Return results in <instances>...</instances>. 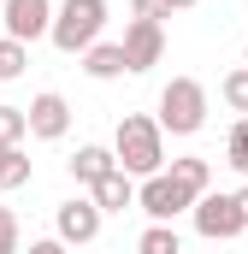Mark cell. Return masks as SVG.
<instances>
[{
  "mask_svg": "<svg viewBox=\"0 0 248 254\" xmlns=\"http://www.w3.org/2000/svg\"><path fill=\"white\" fill-rule=\"evenodd\" d=\"M83 71H89L95 83L124 77V48H119V42H95V48H83Z\"/></svg>",
  "mask_w": 248,
  "mask_h": 254,
  "instance_id": "12",
  "label": "cell"
},
{
  "mask_svg": "<svg viewBox=\"0 0 248 254\" xmlns=\"http://www.w3.org/2000/svg\"><path fill=\"white\" fill-rule=\"evenodd\" d=\"M113 160L124 178H154L166 172V130L154 125L148 113H124L113 130Z\"/></svg>",
  "mask_w": 248,
  "mask_h": 254,
  "instance_id": "1",
  "label": "cell"
},
{
  "mask_svg": "<svg viewBox=\"0 0 248 254\" xmlns=\"http://www.w3.org/2000/svg\"><path fill=\"white\" fill-rule=\"evenodd\" d=\"M231 201H237V213H243V231H248V184H243L237 195H231Z\"/></svg>",
  "mask_w": 248,
  "mask_h": 254,
  "instance_id": "23",
  "label": "cell"
},
{
  "mask_svg": "<svg viewBox=\"0 0 248 254\" xmlns=\"http://www.w3.org/2000/svg\"><path fill=\"white\" fill-rule=\"evenodd\" d=\"M189 219H195V231H201L207 243H231V237H243V213H237V201H231V195H219V190L195 195Z\"/></svg>",
  "mask_w": 248,
  "mask_h": 254,
  "instance_id": "6",
  "label": "cell"
},
{
  "mask_svg": "<svg viewBox=\"0 0 248 254\" xmlns=\"http://www.w3.org/2000/svg\"><path fill=\"white\" fill-rule=\"evenodd\" d=\"M30 178H36L30 154H24V148H6V142H0V190H24Z\"/></svg>",
  "mask_w": 248,
  "mask_h": 254,
  "instance_id": "14",
  "label": "cell"
},
{
  "mask_svg": "<svg viewBox=\"0 0 248 254\" xmlns=\"http://www.w3.org/2000/svg\"><path fill=\"white\" fill-rule=\"evenodd\" d=\"M107 30V0H60L54 6V24H48V42L60 54H83L95 48Z\"/></svg>",
  "mask_w": 248,
  "mask_h": 254,
  "instance_id": "2",
  "label": "cell"
},
{
  "mask_svg": "<svg viewBox=\"0 0 248 254\" xmlns=\"http://www.w3.org/2000/svg\"><path fill=\"white\" fill-rule=\"evenodd\" d=\"M166 172H172V178H178L189 195H207V190H213V160H201V154H184V160H172Z\"/></svg>",
  "mask_w": 248,
  "mask_h": 254,
  "instance_id": "13",
  "label": "cell"
},
{
  "mask_svg": "<svg viewBox=\"0 0 248 254\" xmlns=\"http://www.w3.org/2000/svg\"><path fill=\"white\" fill-rule=\"evenodd\" d=\"M107 172H119V160H113V148H101V142H83L77 154H71V184H83V190H95Z\"/></svg>",
  "mask_w": 248,
  "mask_h": 254,
  "instance_id": "10",
  "label": "cell"
},
{
  "mask_svg": "<svg viewBox=\"0 0 248 254\" xmlns=\"http://www.w3.org/2000/svg\"><path fill=\"white\" fill-rule=\"evenodd\" d=\"M166 6H172V12H189V6H195V0H166Z\"/></svg>",
  "mask_w": 248,
  "mask_h": 254,
  "instance_id": "24",
  "label": "cell"
},
{
  "mask_svg": "<svg viewBox=\"0 0 248 254\" xmlns=\"http://www.w3.org/2000/svg\"><path fill=\"white\" fill-rule=\"evenodd\" d=\"M225 166L248 178V119H237V125H231V136H225Z\"/></svg>",
  "mask_w": 248,
  "mask_h": 254,
  "instance_id": "18",
  "label": "cell"
},
{
  "mask_svg": "<svg viewBox=\"0 0 248 254\" xmlns=\"http://www.w3.org/2000/svg\"><path fill=\"white\" fill-rule=\"evenodd\" d=\"M48 24H54V0H0V30L12 36V42H42L48 36Z\"/></svg>",
  "mask_w": 248,
  "mask_h": 254,
  "instance_id": "7",
  "label": "cell"
},
{
  "mask_svg": "<svg viewBox=\"0 0 248 254\" xmlns=\"http://www.w3.org/2000/svg\"><path fill=\"white\" fill-rule=\"evenodd\" d=\"M89 201H95L101 213H124V207H136V178H124V172H107V178L89 190Z\"/></svg>",
  "mask_w": 248,
  "mask_h": 254,
  "instance_id": "11",
  "label": "cell"
},
{
  "mask_svg": "<svg viewBox=\"0 0 248 254\" xmlns=\"http://www.w3.org/2000/svg\"><path fill=\"white\" fill-rule=\"evenodd\" d=\"M154 125L166 130V136H195V130L207 125V89L195 77H172L160 89V119Z\"/></svg>",
  "mask_w": 248,
  "mask_h": 254,
  "instance_id": "3",
  "label": "cell"
},
{
  "mask_svg": "<svg viewBox=\"0 0 248 254\" xmlns=\"http://www.w3.org/2000/svg\"><path fill=\"white\" fill-rule=\"evenodd\" d=\"M130 18H148V24H160V18H172V6H166V0H130Z\"/></svg>",
  "mask_w": 248,
  "mask_h": 254,
  "instance_id": "21",
  "label": "cell"
},
{
  "mask_svg": "<svg viewBox=\"0 0 248 254\" xmlns=\"http://www.w3.org/2000/svg\"><path fill=\"white\" fill-rule=\"evenodd\" d=\"M136 254H184V243H178L172 225H148V231L136 237Z\"/></svg>",
  "mask_w": 248,
  "mask_h": 254,
  "instance_id": "15",
  "label": "cell"
},
{
  "mask_svg": "<svg viewBox=\"0 0 248 254\" xmlns=\"http://www.w3.org/2000/svg\"><path fill=\"white\" fill-rule=\"evenodd\" d=\"M24 136H30L24 107H0V142H6V148H24Z\"/></svg>",
  "mask_w": 248,
  "mask_h": 254,
  "instance_id": "19",
  "label": "cell"
},
{
  "mask_svg": "<svg viewBox=\"0 0 248 254\" xmlns=\"http://www.w3.org/2000/svg\"><path fill=\"white\" fill-rule=\"evenodd\" d=\"M219 95H225V107H231L237 119H248V65H237V71H225Z\"/></svg>",
  "mask_w": 248,
  "mask_h": 254,
  "instance_id": "16",
  "label": "cell"
},
{
  "mask_svg": "<svg viewBox=\"0 0 248 254\" xmlns=\"http://www.w3.org/2000/svg\"><path fill=\"white\" fill-rule=\"evenodd\" d=\"M119 48H124V71H154V65L166 60V30L148 24V18H130Z\"/></svg>",
  "mask_w": 248,
  "mask_h": 254,
  "instance_id": "8",
  "label": "cell"
},
{
  "mask_svg": "<svg viewBox=\"0 0 248 254\" xmlns=\"http://www.w3.org/2000/svg\"><path fill=\"white\" fill-rule=\"evenodd\" d=\"M24 65H30V48H24V42H12V36H0V83H18V77H24Z\"/></svg>",
  "mask_w": 248,
  "mask_h": 254,
  "instance_id": "17",
  "label": "cell"
},
{
  "mask_svg": "<svg viewBox=\"0 0 248 254\" xmlns=\"http://www.w3.org/2000/svg\"><path fill=\"white\" fill-rule=\"evenodd\" d=\"M24 125H30L36 142H60L65 130H71V101H65L60 89H42V95L24 107Z\"/></svg>",
  "mask_w": 248,
  "mask_h": 254,
  "instance_id": "9",
  "label": "cell"
},
{
  "mask_svg": "<svg viewBox=\"0 0 248 254\" xmlns=\"http://www.w3.org/2000/svg\"><path fill=\"white\" fill-rule=\"evenodd\" d=\"M30 254H71V249H65L60 237H36V243H30Z\"/></svg>",
  "mask_w": 248,
  "mask_h": 254,
  "instance_id": "22",
  "label": "cell"
},
{
  "mask_svg": "<svg viewBox=\"0 0 248 254\" xmlns=\"http://www.w3.org/2000/svg\"><path fill=\"white\" fill-rule=\"evenodd\" d=\"M136 207L148 213V225H172L178 213L195 207V195H189L172 172H154V178H142V184H136Z\"/></svg>",
  "mask_w": 248,
  "mask_h": 254,
  "instance_id": "4",
  "label": "cell"
},
{
  "mask_svg": "<svg viewBox=\"0 0 248 254\" xmlns=\"http://www.w3.org/2000/svg\"><path fill=\"white\" fill-rule=\"evenodd\" d=\"M243 54H248V48H243Z\"/></svg>",
  "mask_w": 248,
  "mask_h": 254,
  "instance_id": "25",
  "label": "cell"
},
{
  "mask_svg": "<svg viewBox=\"0 0 248 254\" xmlns=\"http://www.w3.org/2000/svg\"><path fill=\"white\" fill-rule=\"evenodd\" d=\"M101 225H107V213L89 201V195H71L54 207V237H60L65 249H83V243H95L101 237Z\"/></svg>",
  "mask_w": 248,
  "mask_h": 254,
  "instance_id": "5",
  "label": "cell"
},
{
  "mask_svg": "<svg viewBox=\"0 0 248 254\" xmlns=\"http://www.w3.org/2000/svg\"><path fill=\"white\" fill-rule=\"evenodd\" d=\"M0 254H24V225L12 207H0Z\"/></svg>",
  "mask_w": 248,
  "mask_h": 254,
  "instance_id": "20",
  "label": "cell"
}]
</instances>
